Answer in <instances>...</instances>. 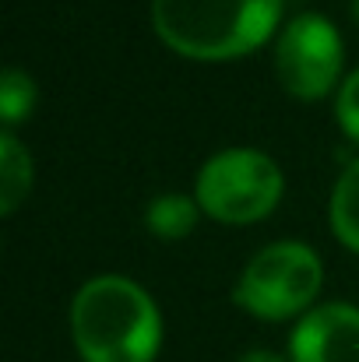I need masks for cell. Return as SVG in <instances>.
Returning <instances> with one entry per match:
<instances>
[{"instance_id":"6da1fadb","label":"cell","mask_w":359,"mask_h":362,"mask_svg":"<svg viewBox=\"0 0 359 362\" xmlns=\"http://www.w3.org/2000/svg\"><path fill=\"white\" fill-rule=\"evenodd\" d=\"M71 334L85 362H155L162 317L137 281L99 274L85 281L71 303Z\"/></svg>"},{"instance_id":"7a4b0ae2","label":"cell","mask_w":359,"mask_h":362,"mask_svg":"<svg viewBox=\"0 0 359 362\" xmlns=\"http://www.w3.org/2000/svg\"><path fill=\"white\" fill-rule=\"evenodd\" d=\"M282 0H152V25L166 46L194 60H226L268 42Z\"/></svg>"},{"instance_id":"3957f363","label":"cell","mask_w":359,"mask_h":362,"mask_svg":"<svg viewBox=\"0 0 359 362\" xmlns=\"http://www.w3.org/2000/svg\"><path fill=\"white\" fill-rule=\"evenodd\" d=\"M321 257L307 243H268L239 271L233 303L261 320H289L310 310L314 296L321 292Z\"/></svg>"},{"instance_id":"277c9868","label":"cell","mask_w":359,"mask_h":362,"mask_svg":"<svg viewBox=\"0 0 359 362\" xmlns=\"http://www.w3.org/2000/svg\"><path fill=\"white\" fill-rule=\"evenodd\" d=\"M285 176L257 148H222L215 151L194 180V197L201 211H208L219 222H257L275 211L282 201Z\"/></svg>"},{"instance_id":"5b68a950","label":"cell","mask_w":359,"mask_h":362,"mask_svg":"<svg viewBox=\"0 0 359 362\" xmlns=\"http://www.w3.org/2000/svg\"><path fill=\"white\" fill-rule=\"evenodd\" d=\"M346 60L338 28L324 14H296L275 39V74L296 99H321L335 88Z\"/></svg>"},{"instance_id":"8992f818","label":"cell","mask_w":359,"mask_h":362,"mask_svg":"<svg viewBox=\"0 0 359 362\" xmlns=\"http://www.w3.org/2000/svg\"><path fill=\"white\" fill-rule=\"evenodd\" d=\"M289 362H359V306L324 303L307 310L289 334Z\"/></svg>"},{"instance_id":"52a82bcc","label":"cell","mask_w":359,"mask_h":362,"mask_svg":"<svg viewBox=\"0 0 359 362\" xmlns=\"http://www.w3.org/2000/svg\"><path fill=\"white\" fill-rule=\"evenodd\" d=\"M32 190V158L14 130L0 134V215H14V208Z\"/></svg>"},{"instance_id":"ba28073f","label":"cell","mask_w":359,"mask_h":362,"mask_svg":"<svg viewBox=\"0 0 359 362\" xmlns=\"http://www.w3.org/2000/svg\"><path fill=\"white\" fill-rule=\"evenodd\" d=\"M198 197L187 194H159L144 208V222L159 240H183L198 222Z\"/></svg>"},{"instance_id":"9c48e42d","label":"cell","mask_w":359,"mask_h":362,"mask_svg":"<svg viewBox=\"0 0 359 362\" xmlns=\"http://www.w3.org/2000/svg\"><path fill=\"white\" fill-rule=\"evenodd\" d=\"M328 218H331L335 236L346 243L349 250H359V158L349 162L342 169V176L335 180Z\"/></svg>"},{"instance_id":"30bf717a","label":"cell","mask_w":359,"mask_h":362,"mask_svg":"<svg viewBox=\"0 0 359 362\" xmlns=\"http://www.w3.org/2000/svg\"><path fill=\"white\" fill-rule=\"evenodd\" d=\"M35 106V81L21 67H7L0 78V120L4 130H14L18 123L28 120Z\"/></svg>"},{"instance_id":"8fae6325","label":"cell","mask_w":359,"mask_h":362,"mask_svg":"<svg viewBox=\"0 0 359 362\" xmlns=\"http://www.w3.org/2000/svg\"><path fill=\"white\" fill-rule=\"evenodd\" d=\"M335 117H338V127H342L353 141H359V67L342 81V88H338Z\"/></svg>"},{"instance_id":"7c38bea8","label":"cell","mask_w":359,"mask_h":362,"mask_svg":"<svg viewBox=\"0 0 359 362\" xmlns=\"http://www.w3.org/2000/svg\"><path fill=\"white\" fill-rule=\"evenodd\" d=\"M237 362H285L278 352H271V349H250V352H243Z\"/></svg>"},{"instance_id":"4fadbf2b","label":"cell","mask_w":359,"mask_h":362,"mask_svg":"<svg viewBox=\"0 0 359 362\" xmlns=\"http://www.w3.org/2000/svg\"><path fill=\"white\" fill-rule=\"evenodd\" d=\"M353 18H356V25H359V0H353Z\"/></svg>"}]
</instances>
